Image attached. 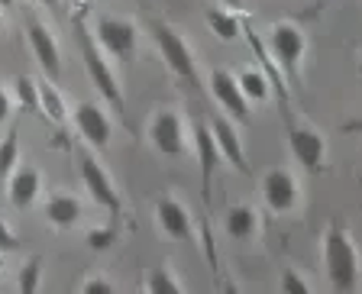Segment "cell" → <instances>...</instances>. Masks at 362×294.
Returning <instances> with one entry per match:
<instances>
[{
    "mask_svg": "<svg viewBox=\"0 0 362 294\" xmlns=\"http://www.w3.org/2000/svg\"><path fill=\"white\" fill-rule=\"evenodd\" d=\"M211 129H214V139H217L220 155L230 158V162H233V165L240 168L243 175H246L249 172V162H246V152H243V143H240V136H236V129L230 127L223 117H214Z\"/></svg>",
    "mask_w": 362,
    "mask_h": 294,
    "instance_id": "16",
    "label": "cell"
},
{
    "mask_svg": "<svg viewBox=\"0 0 362 294\" xmlns=\"http://www.w3.org/2000/svg\"><path fill=\"white\" fill-rule=\"evenodd\" d=\"M146 288H149V291H158V294H165V291L178 294L185 285H181V281L175 278V275H172L168 269H156V271H152V278L146 281Z\"/></svg>",
    "mask_w": 362,
    "mask_h": 294,
    "instance_id": "23",
    "label": "cell"
},
{
    "mask_svg": "<svg viewBox=\"0 0 362 294\" xmlns=\"http://www.w3.org/2000/svg\"><path fill=\"white\" fill-rule=\"evenodd\" d=\"M359 78H362V61H359Z\"/></svg>",
    "mask_w": 362,
    "mask_h": 294,
    "instance_id": "33",
    "label": "cell"
},
{
    "mask_svg": "<svg viewBox=\"0 0 362 294\" xmlns=\"http://www.w3.org/2000/svg\"><path fill=\"white\" fill-rule=\"evenodd\" d=\"M10 204H13L16 211H26L33 201L39 197V188H42V175L36 172L33 165L26 168H13L10 172Z\"/></svg>",
    "mask_w": 362,
    "mask_h": 294,
    "instance_id": "15",
    "label": "cell"
},
{
    "mask_svg": "<svg viewBox=\"0 0 362 294\" xmlns=\"http://www.w3.org/2000/svg\"><path fill=\"white\" fill-rule=\"evenodd\" d=\"M304 49H308V39H304L301 26L281 20L269 30V52L275 59V65L291 75V81H298V68H301Z\"/></svg>",
    "mask_w": 362,
    "mask_h": 294,
    "instance_id": "3",
    "label": "cell"
},
{
    "mask_svg": "<svg viewBox=\"0 0 362 294\" xmlns=\"http://www.w3.org/2000/svg\"><path fill=\"white\" fill-rule=\"evenodd\" d=\"M75 36H78V49H81V61H84V68H88V75H90V81H94V88H98L100 94L107 98V104L113 107V113H120V117H123V90H120V81H117L110 61H107V52L98 45L94 33L88 30L84 16H75Z\"/></svg>",
    "mask_w": 362,
    "mask_h": 294,
    "instance_id": "2",
    "label": "cell"
},
{
    "mask_svg": "<svg viewBox=\"0 0 362 294\" xmlns=\"http://www.w3.org/2000/svg\"><path fill=\"white\" fill-rule=\"evenodd\" d=\"M113 285L107 278H88L81 281V294H110Z\"/></svg>",
    "mask_w": 362,
    "mask_h": 294,
    "instance_id": "29",
    "label": "cell"
},
{
    "mask_svg": "<svg viewBox=\"0 0 362 294\" xmlns=\"http://www.w3.org/2000/svg\"><path fill=\"white\" fill-rule=\"evenodd\" d=\"M236 81H240V90L246 100H265L269 98V78L262 75V71H256V68H249V71H243V75H236Z\"/></svg>",
    "mask_w": 362,
    "mask_h": 294,
    "instance_id": "21",
    "label": "cell"
},
{
    "mask_svg": "<svg viewBox=\"0 0 362 294\" xmlns=\"http://www.w3.org/2000/svg\"><path fill=\"white\" fill-rule=\"evenodd\" d=\"M324 269L333 291H356V285H359V249L343 226H330L324 233Z\"/></svg>",
    "mask_w": 362,
    "mask_h": 294,
    "instance_id": "1",
    "label": "cell"
},
{
    "mask_svg": "<svg viewBox=\"0 0 362 294\" xmlns=\"http://www.w3.org/2000/svg\"><path fill=\"white\" fill-rule=\"evenodd\" d=\"M16 94H20L23 107H39V88H36L33 78H26V75L16 78Z\"/></svg>",
    "mask_w": 362,
    "mask_h": 294,
    "instance_id": "26",
    "label": "cell"
},
{
    "mask_svg": "<svg viewBox=\"0 0 362 294\" xmlns=\"http://www.w3.org/2000/svg\"><path fill=\"white\" fill-rule=\"evenodd\" d=\"M78 172H81V181L84 188L90 191V197L100 204V207H107V213H110L113 220L123 213V201L120 194H117V188H113L110 175L100 168V162L90 152H78Z\"/></svg>",
    "mask_w": 362,
    "mask_h": 294,
    "instance_id": "4",
    "label": "cell"
},
{
    "mask_svg": "<svg viewBox=\"0 0 362 294\" xmlns=\"http://www.w3.org/2000/svg\"><path fill=\"white\" fill-rule=\"evenodd\" d=\"M71 117H75V129L94 149H107V143H110V120H107L104 107L94 104V100H81L71 110Z\"/></svg>",
    "mask_w": 362,
    "mask_h": 294,
    "instance_id": "11",
    "label": "cell"
},
{
    "mask_svg": "<svg viewBox=\"0 0 362 294\" xmlns=\"http://www.w3.org/2000/svg\"><path fill=\"white\" fill-rule=\"evenodd\" d=\"M281 288H285V291H294V294H308L310 291V285L294 269H288L285 275H281Z\"/></svg>",
    "mask_w": 362,
    "mask_h": 294,
    "instance_id": "27",
    "label": "cell"
},
{
    "mask_svg": "<svg viewBox=\"0 0 362 294\" xmlns=\"http://www.w3.org/2000/svg\"><path fill=\"white\" fill-rule=\"evenodd\" d=\"M16 162H20V136L7 133V139L0 143V178H10Z\"/></svg>",
    "mask_w": 362,
    "mask_h": 294,
    "instance_id": "22",
    "label": "cell"
},
{
    "mask_svg": "<svg viewBox=\"0 0 362 294\" xmlns=\"http://www.w3.org/2000/svg\"><path fill=\"white\" fill-rule=\"evenodd\" d=\"M149 139L162 155L168 158H178L185 155V123L175 110H158L152 117V127H149Z\"/></svg>",
    "mask_w": 362,
    "mask_h": 294,
    "instance_id": "8",
    "label": "cell"
},
{
    "mask_svg": "<svg viewBox=\"0 0 362 294\" xmlns=\"http://www.w3.org/2000/svg\"><path fill=\"white\" fill-rule=\"evenodd\" d=\"M94 39L104 49L107 55L120 61H129L136 55V26L129 20H120V16H100L98 26H94Z\"/></svg>",
    "mask_w": 362,
    "mask_h": 294,
    "instance_id": "6",
    "label": "cell"
},
{
    "mask_svg": "<svg viewBox=\"0 0 362 294\" xmlns=\"http://www.w3.org/2000/svg\"><path fill=\"white\" fill-rule=\"evenodd\" d=\"M39 269H42L39 259H30V262L23 265V271H20V291L23 294H36L39 291Z\"/></svg>",
    "mask_w": 362,
    "mask_h": 294,
    "instance_id": "24",
    "label": "cell"
},
{
    "mask_svg": "<svg viewBox=\"0 0 362 294\" xmlns=\"http://www.w3.org/2000/svg\"><path fill=\"white\" fill-rule=\"evenodd\" d=\"M194 149H197V162H201V184H204V201H211V175L220 162V149L214 139V129L204 120L194 123Z\"/></svg>",
    "mask_w": 362,
    "mask_h": 294,
    "instance_id": "14",
    "label": "cell"
},
{
    "mask_svg": "<svg viewBox=\"0 0 362 294\" xmlns=\"http://www.w3.org/2000/svg\"><path fill=\"white\" fill-rule=\"evenodd\" d=\"M211 94L217 98V104L223 107L226 113H233L240 123H249V100L243 98L240 81H236L233 71H226V68H214L211 71Z\"/></svg>",
    "mask_w": 362,
    "mask_h": 294,
    "instance_id": "12",
    "label": "cell"
},
{
    "mask_svg": "<svg viewBox=\"0 0 362 294\" xmlns=\"http://www.w3.org/2000/svg\"><path fill=\"white\" fill-rule=\"evenodd\" d=\"M39 4H42V7H49V10H59L62 0H39Z\"/></svg>",
    "mask_w": 362,
    "mask_h": 294,
    "instance_id": "31",
    "label": "cell"
},
{
    "mask_svg": "<svg viewBox=\"0 0 362 294\" xmlns=\"http://www.w3.org/2000/svg\"><path fill=\"white\" fill-rule=\"evenodd\" d=\"M152 33H156V45H158V52H162V59H165V65L172 68L181 81L197 84V68H194V55H191L188 42L168 23H156Z\"/></svg>",
    "mask_w": 362,
    "mask_h": 294,
    "instance_id": "5",
    "label": "cell"
},
{
    "mask_svg": "<svg viewBox=\"0 0 362 294\" xmlns=\"http://www.w3.org/2000/svg\"><path fill=\"white\" fill-rule=\"evenodd\" d=\"M84 217V207L78 197L71 194H55L45 201V220L52 226H59V230H68V226H75L78 220Z\"/></svg>",
    "mask_w": 362,
    "mask_h": 294,
    "instance_id": "17",
    "label": "cell"
},
{
    "mask_svg": "<svg viewBox=\"0 0 362 294\" xmlns=\"http://www.w3.org/2000/svg\"><path fill=\"white\" fill-rule=\"evenodd\" d=\"M13 7V0H0V10H10Z\"/></svg>",
    "mask_w": 362,
    "mask_h": 294,
    "instance_id": "32",
    "label": "cell"
},
{
    "mask_svg": "<svg viewBox=\"0 0 362 294\" xmlns=\"http://www.w3.org/2000/svg\"><path fill=\"white\" fill-rule=\"evenodd\" d=\"M223 226H226V236H233V240H252V236H256V226H259V217L252 207L236 204V207L226 211Z\"/></svg>",
    "mask_w": 362,
    "mask_h": 294,
    "instance_id": "18",
    "label": "cell"
},
{
    "mask_svg": "<svg viewBox=\"0 0 362 294\" xmlns=\"http://www.w3.org/2000/svg\"><path fill=\"white\" fill-rule=\"evenodd\" d=\"M4 120H10V98L7 90L0 88V127H4Z\"/></svg>",
    "mask_w": 362,
    "mask_h": 294,
    "instance_id": "30",
    "label": "cell"
},
{
    "mask_svg": "<svg viewBox=\"0 0 362 294\" xmlns=\"http://www.w3.org/2000/svg\"><path fill=\"white\" fill-rule=\"evenodd\" d=\"M0 269H4V262H0Z\"/></svg>",
    "mask_w": 362,
    "mask_h": 294,
    "instance_id": "35",
    "label": "cell"
},
{
    "mask_svg": "<svg viewBox=\"0 0 362 294\" xmlns=\"http://www.w3.org/2000/svg\"><path fill=\"white\" fill-rule=\"evenodd\" d=\"M262 197L272 213H291L298 207V181L288 168H272L262 178Z\"/></svg>",
    "mask_w": 362,
    "mask_h": 294,
    "instance_id": "9",
    "label": "cell"
},
{
    "mask_svg": "<svg viewBox=\"0 0 362 294\" xmlns=\"http://www.w3.org/2000/svg\"><path fill=\"white\" fill-rule=\"evenodd\" d=\"M156 220H158V226L165 230V236H172V240H178V242L194 240V226H191L188 207L181 201H175V197H162V201L156 204Z\"/></svg>",
    "mask_w": 362,
    "mask_h": 294,
    "instance_id": "13",
    "label": "cell"
},
{
    "mask_svg": "<svg viewBox=\"0 0 362 294\" xmlns=\"http://www.w3.org/2000/svg\"><path fill=\"white\" fill-rule=\"evenodd\" d=\"M26 36H30V49H33V55H36L39 68H42V75L49 78L52 84H59V78H62V55H59V45H55V36L45 30L39 20H30Z\"/></svg>",
    "mask_w": 362,
    "mask_h": 294,
    "instance_id": "10",
    "label": "cell"
},
{
    "mask_svg": "<svg viewBox=\"0 0 362 294\" xmlns=\"http://www.w3.org/2000/svg\"><path fill=\"white\" fill-rule=\"evenodd\" d=\"M20 249V240L13 236V230H10L7 223H4V217H0V252H16Z\"/></svg>",
    "mask_w": 362,
    "mask_h": 294,
    "instance_id": "28",
    "label": "cell"
},
{
    "mask_svg": "<svg viewBox=\"0 0 362 294\" xmlns=\"http://www.w3.org/2000/svg\"><path fill=\"white\" fill-rule=\"evenodd\" d=\"M288 146H291V155L301 168H308V172H320L324 168L327 143L314 127H291L288 129Z\"/></svg>",
    "mask_w": 362,
    "mask_h": 294,
    "instance_id": "7",
    "label": "cell"
},
{
    "mask_svg": "<svg viewBox=\"0 0 362 294\" xmlns=\"http://www.w3.org/2000/svg\"><path fill=\"white\" fill-rule=\"evenodd\" d=\"M207 26L214 30V36L220 39V42H233V39H240V20H236L233 13H223V10H207Z\"/></svg>",
    "mask_w": 362,
    "mask_h": 294,
    "instance_id": "20",
    "label": "cell"
},
{
    "mask_svg": "<svg viewBox=\"0 0 362 294\" xmlns=\"http://www.w3.org/2000/svg\"><path fill=\"white\" fill-rule=\"evenodd\" d=\"M0 26H4V16H0Z\"/></svg>",
    "mask_w": 362,
    "mask_h": 294,
    "instance_id": "34",
    "label": "cell"
},
{
    "mask_svg": "<svg viewBox=\"0 0 362 294\" xmlns=\"http://www.w3.org/2000/svg\"><path fill=\"white\" fill-rule=\"evenodd\" d=\"M113 240H117V230H113V226H98V230H90V233H88V246L94 249V252L110 249Z\"/></svg>",
    "mask_w": 362,
    "mask_h": 294,
    "instance_id": "25",
    "label": "cell"
},
{
    "mask_svg": "<svg viewBox=\"0 0 362 294\" xmlns=\"http://www.w3.org/2000/svg\"><path fill=\"white\" fill-rule=\"evenodd\" d=\"M36 88H39V107L45 110V117L62 127V123L68 120V110H65V100H62L59 88H55V84L49 81V78H45V81H39Z\"/></svg>",
    "mask_w": 362,
    "mask_h": 294,
    "instance_id": "19",
    "label": "cell"
}]
</instances>
